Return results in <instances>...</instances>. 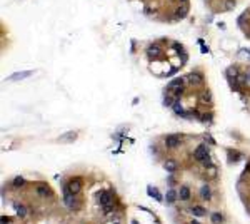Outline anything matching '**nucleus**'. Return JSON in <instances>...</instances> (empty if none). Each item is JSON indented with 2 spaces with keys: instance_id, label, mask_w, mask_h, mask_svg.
Masks as SVG:
<instances>
[{
  "instance_id": "obj_5",
  "label": "nucleus",
  "mask_w": 250,
  "mask_h": 224,
  "mask_svg": "<svg viewBox=\"0 0 250 224\" xmlns=\"http://www.w3.org/2000/svg\"><path fill=\"white\" fill-rule=\"evenodd\" d=\"M207 156H209V145H207V144H200L198 147L195 149V152H194L195 161H198V162H202V159L207 157Z\"/></svg>"
},
{
  "instance_id": "obj_20",
  "label": "nucleus",
  "mask_w": 250,
  "mask_h": 224,
  "mask_svg": "<svg viewBox=\"0 0 250 224\" xmlns=\"http://www.w3.org/2000/svg\"><path fill=\"white\" fill-rule=\"evenodd\" d=\"M172 109H173V112L175 114H178V116H182V117H184V107H182V105L180 104H178V101H175L173 102V104H172Z\"/></svg>"
},
{
  "instance_id": "obj_1",
  "label": "nucleus",
  "mask_w": 250,
  "mask_h": 224,
  "mask_svg": "<svg viewBox=\"0 0 250 224\" xmlns=\"http://www.w3.org/2000/svg\"><path fill=\"white\" fill-rule=\"evenodd\" d=\"M97 199H98V202H100V206H110V204H113V196H112V193L110 191H100V193L97 194Z\"/></svg>"
},
{
  "instance_id": "obj_9",
  "label": "nucleus",
  "mask_w": 250,
  "mask_h": 224,
  "mask_svg": "<svg viewBox=\"0 0 250 224\" xmlns=\"http://www.w3.org/2000/svg\"><path fill=\"white\" fill-rule=\"evenodd\" d=\"M190 196H192L190 187H188V186H182L180 191H178V197H180V201H188Z\"/></svg>"
},
{
  "instance_id": "obj_21",
  "label": "nucleus",
  "mask_w": 250,
  "mask_h": 224,
  "mask_svg": "<svg viewBox=\"0 0 250 224\" xmlns=\"http://www.w3.org/2000/svg\"><path fill=\"white\" fill-rule=\"evenodd\" d=\"M75 137H77V134H75V132H67V136H62V137H60V141H62V142H70V141H75Z\"/></svg>"
},
{
  "instance_id": "obj_2",
  "label": "nucleus",
  "mask_w": 250,
  "mask_h": 224,
  "mask_svg": "<svg viewBox=\"0 0 250 224\" xmlns=\"http://www.w3.org/2000/svg\"><path fill=\"white\" fill-rule=\"evenodd\" d=\"M63 202L69 209H78V201L75 197V194L69 193V191H63Z\"/></svg>"
},
{
  "instance_id": "obj_22",
  "label": "nucleus",
  "mask_w": 250,
  "mask_h": 224,
  "mask_svg": "<svg viewBox=\"0 0 250 224\" xmlns=\"http://www.w3.org/2000/svg\"><path fill=\"white\" fill-rule=\"evenodd\" d=\"M175 13H177V17H180V19H184V17L185 15H187V7H180V9H177V12H175Z\"/></svg>"
},
{
  "instance_id": "obj_27",
  "label": "nucleus",
  "mask_w": 250,
  "mask_h": 224,
  "mask_svg": "<svg viewBox=\"0 0 250 224\" xmlns=\"http://www.w3.org/2000/svg\"><path fill=\"white\" fill-rule=\"evenodd\" d=\"M234 7H235V2H234V0H227V3H225V9L230 10V9H234Z\"/></svg>"
},
{
  "instance_id": "obj_7",
  "label": "nucleus",
  "mask_w": 250,
  "mask_h": 224,
  "mask_svg": "<svg viewBox=\"0 0 250 224\" xmlns=\"http://www.w3.org/2000/svg\"><path fill=\"white\" fill-rule=\"evenodd\" d=\"M37 194L40 197H47V196H52V191H50V187L47 184H38L37 186Z\"/></svg>"
},
{
  "instance_id": "obj_13",
  "label": "nucleus",
  "mask_w": 250,
  "mask_h": 224,
  "mask_svg": "<svg viewBox=\"0 0 250 224\" xmlns=\"http://www.w3.org/2000/svg\"><path fill=\"white\" fill-rule=\"evenodd\" d=\"M32 75V72L28 70V72H17V74H13V75H10L7 80H22V79H27V77H30Z\"/></svg>"
},
{
  "instance_id": "obj_6",
  "label": "nucleus",
  "mask_w": 250,
  "mask_h": 224,
  "mask_svg": "<svg viewBox=\"0 0 250 224\" xmlns=\"http://www.w3.org/2000/svg\"><path fill=\"white\" fill-rule=\"evenodd\" d=\"M190 212L195 218H203V216H207V209L203 207V206H197V204L190 207Z\"/></svg>"
},
{
  "instance_id": "obj_11",
  "label": "nucleus",
  "mask_w": 250,
  "mask_h": 224,
  "mask_svg": "<svg viewBox=\"0 0 250 224\" xmlns=\"http://www.w3.org/2000/svg\"><path fill=\"white\" fill-rule=\"evenodd\" d=\"M177 197H178V194H177V191H175V189H169V191H167V194H165L167 204H173V202L177 201Z\"/></svg>"
},
{
  "instance_id": "obj_23",
  "label": "nucleus",
  "mask_w": 250,
  "mask_h": 224,
  "mask_svg": "<svg viewBox=\"0 0 250 224\" xmlns=\"http://www.w3.org/2000/svg\"><path fill=\"white\" fill-rule=\"evenodd\" d=\"M227 75L230 77V79H232V77H234V79H237V77H238V70L237 69H232V67H230V69H227Z\"/></svg>"
},
{
  "instance_id": "obj_25",
  "label": "nucleus",
  "mask_w": 250,
  "mask_h": 224,
  "mask_svg": "<svg viewBox=\"0 0 250 224\" xmlns=\"http://www.w3.org/2000/svg\"><path fill=\"white\" fill-rule=\"evenodd\" d=\"M202 164L205 166V167H210V166H212V159H210V156H207V157L202 159Z\"/></svg>"
},
{
  "instance_id": "obj_30",
  "label": "nucleus",
  "mask_w": 250,
  "mask_h": 224,
  "mask_svg": "<svg viewBox=\"0 0 250 224\" xmlns=\"http://www.w3.org/2000/svg\"><path fill=\"white\" fill-rule=\"evenodd\" d=\"M130 224H138V221H137V219H132V221H130Z\"/></svg>"
},
{
  "instance_id": "obj_3",
  "label": "nucleus",
  "mask_w": 250,
  "mask_h": 224,
  "mask_svg": "<svg viewBox=\"0 0 250 224\" xmlns=\"http://www.w3.org/2000/svg\"><path fill=\"white\" fill-rule=\"evenodd\" d=\"M182 144V136H178V134H170V136L165 137V145L169 149H177L180 147Z\"/></svg>"
},
{
  "instance_id": "obj_31",
  "label": "nucleus",
  "mask_w": 250,
  "mask_h": 224,
  "mask_svg": "<svg viewBox=\"0 0 250 224\" xmlns=\"http://www.w3.org/2000/svg\"><path fill=\"white\" fill-rule=\"evenodd\" d=\"M247 75H248V82H250V70H248V74H247Z\"/></svg>"
},
{
  "instance_id": "obj_17",
  "label": "nucleus",
  "mask_w": 250,
  "mask_h": 224,
  "mask_svg": "<svg viewBox=\"0 0 250 224\" xmlns=\"http://www.w3.org/2000/svg\"><path fill=\"white\" fill-rule=\"evenodd\" d=\"M163 167L167 169V172H175V171H177V162H175L173 159H169V161L163 164Z\"/></svg>"
},
{
  "instance_id": "obj_10",
  "label": "nucleus",
  "mask_w": 250,
  "mask_h": 224,
  "mask_svg": "<svg viewBox=\"0 0 250 224\" xmlns=\"http://www.w3.org/2000/svg\"><path fill=\"white\" fill-rule=\"evenodd\" d=\"M200 196H202L203 201H210V197H212V189H210V186H202L200 187Z\"/></svg>"
},
{
  "instance_id": "obj_16",
  "label": "nucleus",
  "mask_w": 250,
  "mask_h": 224,
  "mask_svg": "<svg viewBox=\"0 0 250 224\" xmlns=\"http://www.w3.org/2000/svg\"><path fill=\"white\" fill-rule=\"evenodd\" d=\"M223 214L222 212H212L210 214V221H212V224H222L223 222Z\"/></svg>"
},
{
  "instance_id": "obj_24",
  "label": "nucleus",
  "mask_w": 250,
  "mask_h": 224,
  "mask_svg": "<svg viewBox=\"0 0 250 224\" xmlns=\"http://www.w3.org/2000/svg\"><path fill=\"white\" fill-rule=\"evenodd\" d=\"M237 80H238V84H240V85H247L248 84V75H238Z\"/></svg>"
},
{
  "instance_id": "obj_12",
  "label": "nucleus",
  "mask_w": 250,
  "mask_h": 224,
  "mask_svg": "<svg viewBox=\"0 0 250 224\" xmlns=\"http://www.w3.org/2000/svg\"><path fill=\"white\" fill-rule=\"evenodd\" d=\"M184 82H185V80L182 79V77H177V79H173L172 82H170L169 85H167V89H169V90H173V89L184 87Z\"/></svg>"
},
{
  "instance_id": "obj_8",
  "label": "nucleus",
  "mask_w": 250,
  "mask_h": 224,
  "mask_svg": "<svg viewBox=\"0 0 250 224\" xmlns=\"http://www.w3.org/2000/svg\"><path fill=\"white\" fill-rule=\"evenodd\" d=\"M13 209H15V212H17V216H19V218H27V214H28V209L25 207L23 204H19V202H15V204H13Z\"/></svg>"
},
{
  "instance_id": "obj_26",
  "label": "nucleus",
  "mask_w": 250,
  "mask_h": 224,
  "mask_svg": "<svg viewBox=\"0 0 250 224\" xmlns=\"http://www.w3.org/2000/svg\"><path fill=\"white\" fill-rule=\"evenodd\" d=\"M210 99H212V95H210V92H203V94H202V101H203V102H209Z\"/></svg>"
},
{
  "instance_id": "obj_4",
  "label": "nucleus",
  "mask_w": 250,
  "mask_h": 224,
  "mask_svg": "<svg viewBox=\"0 0 250 224\" xmlns=\"http://www.w3.org/2000/svg\"><path fill=\"white\" fill-rule=\"evenodd\" d=\"M80 189H82V181L80 179H72L69 184L63 186V191H69V193H72V194H78Z\"/></svg>"
},
{
  "instance_id": "obj_33",
  "label": "nucleus",
  "mask_w": 250,
  "mask_h": 224,
  "mask_svg": "<svg viewBox=\"0 0 250 224\" xmlns=\"http://www.w3.org/2000/svg\"><path fill=\"white\" fill-rule=\"evenodd\" d=\"M182 2H187V0H182Z\"/></svg>"
},
{
  "instance_id": "obj_28",
  "label": "nucleus",
  "mask_w": 250,
  "mask_h": 224,
  "mask_svg": "<svg viewBox=\"0 0 250 224\" xmlns=\"http://www.w3.org/2000/svg\"><path fill=\"white\" fill-rule=\"evenodd\" d=\"M210 119H212V116H202V122H210Z\"/></svg>"
},
{
  "instance_id": "obj_19",
  "label": "nucleus",
  "mask_w": 250,
  "mask_h": 224,
  "mask_svg": "<svg viewBox=\"0 0 250 224\" xmlns=\"http://www.w3.org/2000/svg\"><path fill=\"white\" fill-rule=\"evenodd\" d=\"M23 184H25V179H23L22 176H17L15 179L12 181V186H13V189H20V187H22Z\"/></svg>"
},
{
  "instance_id": "obj_18",
  "label": "nucleus",
  "mask_w": 250,
  "mask_h": 224,
  "mask_svg": "<svg viewBox=\"0 0 250 224\" xmlns=\"http://www.w3.org/2000/svg\"><path fill=\"white\" fill-rule=\"evenodd\" d=\"M147 54H148L150 57H159L160 54H162V50H160L159 45H150L148 50H147Z\"/></svg>"
},
{
  "instance_id": "obj_32",
  "label": "nucleus",
  "mask_w": 250,
  "mask_h": 224,
  "mask_svg": "<svg viewBox=\"0 0 250 224\" xmlns=\"http://www.w3.org/2000/svg\"><path fill=\"white\" fill-rule=\"evenodd\" d=\"M192 224H200V222H197V221H192Z\"/></svg>"
},
{
  "instance_id": "obj_29",
  "label": "nucleus",
  "mask_w": 250,
  "mask_h": 224,
  "mask_svg": "<svg viewBox=\"0 0 250 224\" xmlns=\"http://www.w3.org/2000/svg\"><path fill=\"white\" fill-rule=\"evenodd\" d=\"M9 222H10V219L5 218V216H2V224H9Z\"/></svg>"
},
{
  "instance_id": "obj_15",
  "label": "nucleus",
  "mask_w": 250,
  "mask_h": 224,
  "mask_svg": "<svg viewBox=\"0 0 250 224\" xmlns=\"http://www.w3.org/2000/svg\"><path fill=\"white\" fill-rule=\"evenodd\" d=\"M147 193H148V196H152V197H155L159 202H162L163 201V197H162V194L159 193V191L155 189V187H152V186H148L147 187Z\"/></svg>"
},
{
  "instance_id": "obj_14",
  "label": "nucleus",
  "mask_w": 250,
  "mask_h": 224,
  "mask_svg": "<svg viewBox=\"0 0 250 224\" xmlns=\"http://www.w3.org/2000/svg\"><path fill=\"white\" fill-rule=\"evenodd\" d=\"M187 80H188L190 84H200L203 79H202V75H200V74L192 72V74H188V75H187Z\"/></svg>"
}]
</instances>
